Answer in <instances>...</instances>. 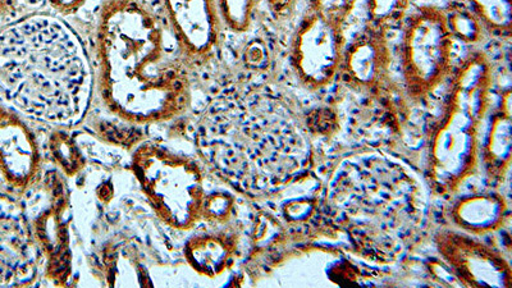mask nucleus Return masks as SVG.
<instances>
[{
  "instance_id": "obj_5",
  "label": "nucleus",
  "mask_w": 512,
  "mask_h": 288,
  "mask_svg": "<svg viewBox=\"0 0 512 288\" xmlns=\"http://www.w3.org/2000/svg\"><path fill=\"white\" fill-rule=\"evenodd\" d=\"M454 40L445 9L427 4L406 17L400 64L406 94L413 102H424L447 82L454 70Z\"/></svg>"
},
{
  "instance_id": "obj_18",
  "label": "nucleus",
  "mask_w": 512,
  "mask_h": 288,
  "mask_svg": "<svg viewBox=\"0 0 512 288\" xmlns=\"http://www.w3.org/2000/svg\"><path fill=\"white\" fill-rule=\"evenodd\" d=\"M411 9V0H365L367 25L387 32L404 24Z\"/></svg>"
},
{
  "instance_id": "obj_24",
  "label": "nucleus",
  "mask_w": 512,
  "mask_h": 288,
  "mask_svg": "<svg viewBox=\"0 0 512 288\" xmlns=\"http://www.w3.org/2000/svg\"><path fill=\"white\" fill-rule=\"evenodd\" d=\"M297 3H299V0H265L268 11L271 12L274 18H278V20L290 15L297 6Z\"/></svg>"
},
{
  "instance_id": "obj_3",
  "label": "nucleus",
  "mask_w": 512,
  "mask_h": 288,
  "mask_svg": "<svg viewBox=\"0 0 512 288\" xmlns=\"http://www.w3.org/2000/svg\"><path fill=\"white\" fill-rule=\"evenodd\" d=\"M441 116L428 137L427 176L438 195L454 194L477 171L482 126L493 85L492 63L475 50L448 77Z\"/></svg>"
},
{
  "instance_id": "obj_2",
  "label": "nucleus",
  "mask_w": 512,
  "mask_h": 288,
  "mask_svg": "<svg viewBox=\"0 0 512 288\" xmlns=\"http://www.w3.org/2000/svg\"><path fill=\"white\" fill-rule=\"evenodd\" d=\"M0 88L31 121L50 128L80 125L94 96L84 39L54 12L22 18L0 34Z\"/></svg>"
},
{
  "instance_id": "obj_1",
  "label": "nucleus",
  "mask_w": 512,
  "mask_h": 288,
  "mask_svg": "<svg viewBox=\"0 0 512 288\" xmlns=\"http://www.w3.org/2000/svg\"><path fill=\"white\" fill-rule=\"evenodd\" d=\"M93 67L94 94L114 120L144 128L191 111L195 71L160 2L103 0Z\"/></svg>"
},
{
  "instance_id": "obj_4",
  "label": "nucleus",
  "mask_w": 512,
  "mask_h": 288,
  "mask_svg": "<svg viewBox=\"0 0 512 288\" xmlns=\"http://www.w3.org/2000/svg\"><path fill=\"white\" fill-rule=\"evenodd\" d=\"M130 167L155 217L169 230L189 233L203 222L205 166L198 154L159 139L131 150Z\"/></svg>"
},
{
  "instance_id": "obj_20",
  "label": "nucleus",
  "mask_w": 512,
  "mask_h": 288,
  "mask_svg": "<svg viewBox=\"0 0 512 288\" xmlns=\"http://www.w3.org/2000/svg\"><path fill=\"white\" fill-rule=\"evenodd\" d=\"M224 30L245 34L253 26L256 0H217Z\"/></svg>"
},
{
  "instance_id": "obj_16",
  "label": "nucleus",
  "mask_w": 512,
  "mask_h": 288,
  "mask_svg": "<svg viewBox=\"0 0 512 288\" xmlns=\"http://www.w3.org/2000/svg\"><path fill=\"white\" fill-rule=\"evenodd\" d=\"M71 128L52 127L45 144V153H48L66 177L79 175L86 166L84 153L81 152Z\"/></svg>"
},
{
  "instance_id": "obj_14",
  "label": "nucleus",
  "mask_w": 512,
  "mask_h": 288,
  "mask_svg": "<svg viewBox=\"0 0 512 288\" xmlns=\"http://www.w3.org/2000/svg\"><path fill=\"white\" fill-rule=\"evenodd\" d=\"M509 214L504 196L495 191L474 192L456 199L450 209L451 222L474 236L500 230Z\"/></svg>"
},
{
  "instance_id": "obj_15",
  "label": "nucleus",
  "mask_w": 512,
  "mask_h": 288,
  "mask_svg": "<svg viewBox=\"0 0 512 288\" xmlns=\"http://www.w3.org/2000/svg\"><path fill=\"white\" fill-rule=\"evenodd\" d=\"M511 150V94L510 91H506L501 107L492 114L487 134L479 146V160H482L491 182L504 181L510 168Z\"/></svg>"
},
{
  "instance_id": "obj_8",
  "label": "nucleus",
  "mask_w": 512,
  "mask_h": 288,
  "mask_svg": "<svg viewBox=\"0 0 512 288\" xmlns=\"http://www.w3.org/2000/svg\"><path fill=\"white\" fill-rule=\"evenodd\" d=\"M45 171V146L24 114L0 99V178L4 190L25 198Z\"/></svg>"
},
{
  "instance_id": "obj_11",
  "label": "nucleus",
  "mask_w": 512,
  "mask_h": 288,
  "mask_svg": "<svg viewBox=\"0 0 512 288\" xmlns=\"http://www.w3.org/2000/svg\"><path fill=\"white\" fill-rule=\"evenodd\" d=\"M436 248L461 285L466 287H511L512 271L504 255L469 233L441 231Z\"/></svg>"
},
{
  "instance_id": "obj_6",
  "label": "nucleus",
  "mask_w": 512,
  "mask_h": 288,
  "mask_svg": "<svg viewBox=\"0 0 512 288\" xmlns=\"http://www.w3.org/2000/svg\"><path fill=\"white\" fill-rule=\"evenodd\" d=\"M35 207H26L32 233L43 255L44 276L54 286H68L73 274L71 248V201L66 177L58 168L45 169L32 189ZM26 205V204H25Z\"/></svg>"
},
{
  "instance_id": "obj_17",
  "label": "nucleus",
  "mask_w": 512,
  "mask_h": 288,
  "mask_svg": "<svg viewBox=\"0 0 512 288\" xmlns=\"http://www.w3.org/2000/svg\"><path fill=\"white\" fill-rule=\"evenodd\" d=\"M466 7L479 18L484 30L496 36H510L512 0H463Z\"/></svg>"
},
{
  "instance_id": "obj_12",
  "label": "nucleus",
  "mask_w": 512,
  "mask_h": 288,
  "mask_svg": "<svg viewBox=\"0 0 512 288\" xmlns=\"http://www.w3.org/2000/svg\"><path fill=\"white\" fill-rule=\"evenodd\" d=\"M387 32L364 26L346 41L338 79L359 93H377L390 76L392 54Z\"/></svg>"
},
{
  "instance_id": "obj_19",
  "label": "nucleus",
  "mask_w": 512,
  "mask_h": 288,
  "mask_svg": "<svg viewBox=\"0 0 512 288\" xmlns=\"http://www.w3.org/2000/svg\"><path fill=\"white\" fill-rule=\"evenodd\" d=\"M445 12L452 38L470 45L478 44L480 39H483L486 30L482 22L464 3H454L445 9Z\"/></svg>"
},
{
  "instance_id": "obj_9",
  "label": "nucleus",
  "mask_w": 512,
  "mask_h": 288,
  "mask_svg": "<svg viewBox=\"0 0 512 288\" xmlns=\"http://www.w3.org/2000/svg\"><path fill=\"white\" fill-rule=\"evenodd\" d=\"M44 269L24 199L0 189V287H26Z\"/></svg>"
},
{
  "instance_id": "obj_7",
  "label": "nucleus",
  "mask_w": 512,
  "mask_h": 288,
  "mask_svg": "<svg viewBox=\"0 0 512 288\" xmlns=\"http://www.w3.org/2000/svg\"><path fill=\"white\" fill-rule=\"evenodd\" d=\"M344 27V22L312 11L301 18L292 36L290 61L306 89H326L338 80L347 41Z\"/></svg>"
},
{
  "instance_id": "obj_13",
  "label": "nucleus",
  "mask_w": 512,
  "mask_h": 288,
  "mask_svg": "<svg viewBox=\"0 0 512 288\" xmlns=\"http://www.w3.org/2000/svg\"><path fill=\"white\" fill-rule=\"evenodd\" d=\"M185 241L182 255L185 262L198 276L217 278L235 264L239 254L240 233L230 226H210L191 231Z\"/></svg>"
},
{
  "instance_id": "obj_22",
  "label": "nucleus",
  "mask_w": 512,
  "mask_h": 288,
  "mask_svg": "<svg viewBox=\"0 0 512 288\" xmlns=\"http://www.w3.org/2000/svg\"><path fill=\"white\" fill-rule=\"evenodd\" d=\"M306 3H308L306 11L319 13V15L333 18V20L346 24L358 0H306Z\"/></svg>"
},
{
  "instance_id": "obj_23",
  "label": "nucleus",
  "mask_w": 512,
  "mask_h": 288,
  "mask_svg": "<svg viewBox=\"0 0 512 288\" xmlns=\"http://www.w3.org/2000/svg\"><path fill=\"white\" fill-rule=\"evenodd\" d=\"M88 2L89 0H47L52 12L64 18L76 16Z\"/></svg>"
},
{
  "instance_id": "obj_25",
  "label": "nucleus",
  "mask_w": 512,
  "mask_h": 288,
  "mask_svg": "<svg viewBox=\"0 0 512 288\" xmlns=\"http://www.w3.org/2000/svg\"><path fill=\"white\" fill-rule=\"evenodd\" d=\"M18 8V0H0V17L11 16Z\"/></svg>"
},
{
  "instance_id": "obj_10",
  "label": "nucleus",
  "mask_w": 512,
  "mask_h": 288,
  "mask_svg": "<svg viewBox=\"0 0 512 288\" xmlns=\"http://www.w3.org/2000/svg\"><path fill=\"white\" fill-rule=\"evenodd\" d=\"M194 71L208 67L221 50L224 27L217 0H159Z\"/></svg>"
},
{
  "instance_id": "obj_21",
  "label": "nucleus",
  "mask_w": 512,
  "mask_h": 288,
  "mask_svg": "<svg viewBox=\"0 0 512 288\" xmlns=\"http://www.w3.org/2000/svg\"><path fill=\"white\" fill-rule=\"evenodd\" d=\"M235 209L236 199L230 192L207 191L203 205V221L210 226H224L231 223Z\"/></svg>"
}]
</instances>
